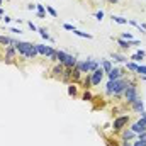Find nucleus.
<instances>
[{
    "mask_svg": "<svg viewBox=\"0 0 146 146\" xmlns=\"http://www.w3.org/2000/svg\"><path fill=\"white\" fill-rule=\"evenodd\" d=\"M78 83L82 85V88H83V90H90V88H92V76H90V73L83 75V76H82V80H80Z\"/></svg>",
    "mask_w": 146,
    "mask_h": 146,
    "instance_id": "15",
    "label": "nucleus"
},
{
    "mask_svg": "<svg viewBox=\"0 0 146 146\" xmlns=\"http://www.w3.org/2000/svg\"><path fill=\"white\" fill-rule=\"evenodd\" d=\"M46 58H48L53 65H54V63H58V60H56V48H53V46H51V49H49V53H48V56H46Z\"/></svg>",
    "mask_w": 146,
    "mask_h": 146,
    "instance_id": "27",
    "label": "nucleus"
},
{
    "mask_svg": "<svg viewBox=\"0 0 146 146\" xmlns=\"http://www.w3.org/2000/svg\"><path fill=\"white\" fill-rule=\"evenodd\" d=\"M109 58H110L112 63H127V61H129L127 56H124V54H121V53H114V51L109 54Z\"/></svg>",
    "mask_w": 146,
    "mask_h": 146,
    "instance_id": "14",
    "label": "nucleus"
},
{
    "mask_svg": "<svg viewBox=\"0 0 146 146\" xmlns=\"http://www.w3.org/2000/svg\"><path fill=\"white\" fill-rule=\"evenodd\" d=\"M36 12H46V5H42V3H36Z\"/></svg>",
    "mask_w": 146,
    "mask_h": 146,
    "instance_id": "38",
    "label": "nucleus"
},
{
    "mask_svg": "<svg viewBox=\"0 0 146 146\" xmlns=\"http://www.w3.org/2000/svg\"><path fill=\"white\" fill-rule=\"evenodd\" d=\"M139 117H146V110H141L139 112Z\"/></svg>",
    "mask_w": 146,
    "mask_h": 146,
    "instance_id": "45",
    "label": "nucleus"
},
{
    "mask_svg": "<svg viewBox=\"0 0 146 146\" xmlns=\"http://www.w3.org/2000/svg\"><path fill=\"white\" fill-rule=\"evenodd\" d=\"M121 146H133V141H121Z\"/></svg>",
    "mask_w": 146,
    "mask_h": 146,
    "instance_id": "43",
    "label": "nucleus"
},
{
    "mask_svg": "<svg viewBox=\"0 0 146 146\" xmlns=\"http://www.w3.org/2000/svg\"><path fill=\"white\" fill-rule=\"evenodd\" d=\"M138 66H139V63H134V61H131V60H129L127 63H124V68L131 73H138Z\"/></svg>",
    "mask_w": 146,
    "mask_h": 146,
    "instance_id": "24",
    "label": "nucleus"
},
{
    "mask_svg": "<svg viewBox=\"0 0 146 146\" xmlns=\"http://www.w3.org/2000/svg\"><path fill=\"white\" fill-rule=\"evenodd\" d=\"M37 33H39V36L42 37L44 41H48V42H54V37L48 33V29H46V27H39V29H37Z\"/></svg>",
    "mask_w": 146,
    "mask_h": 146,
    "instance_id": "18",
    "label": "nucleus"
},
{
    "mask_svg": "<svg viewBox=\"0 0 146 146\" xmlns=\"http://www.w3.org/2000/svg\"><path fill=\"white\" fill-rule=\"evenodd\" d=\"M46 12H48L53 19H58V12H56V9H53L51 5H46Z\"/></svg>",
    "mask_w": 146,
    "mask_h": 146,
    "instance_id": "31",
    "label": "nucleus"
},
{
    "mask_svg": "<svg viewBox=\"0 0 146 146\" xmlns=\"http://www.w3.org/2000/svg\"><path fill=\"white\" fill-rule=\"evenodd\" d=\"M107 2H109V3H112V5H115V3H119L121 0H107Z\"/></svg>",
    "mask_w": 146,
    "mask_h": 146,
    "instance_id": "44",
    "label": "nucleus"
},
{
    "mask_svg": "<svg viewBox=\"0 0 146 146\" xmlns=\"http://www.w3.org/2000/svg\"><path fill=\"white\" fill-rule=\"evenodd\" d=\"M136 139H139V141H146V131L145 133H139V134L136 136Z\"/></svg>",
    "mask_w": 146,
    "mask_h": 146,
    "instance_id": "40",
    "label": "nucleus"
},
{
    "mask_svg": "<svg viewBox=\"0 0 146 146\" xmlns=\"http://www.w3.org/2000/svg\"><path fill=\"white\" fill-rule=\"evenodd\" d=\"M65 65L63 63H54L53 65V68H51V72H49V76L51 78H54V80H61V76H63V73H65Z\"/></svg>",
    "mask_w": 146,
    "mask_h": 146,
    "instance_id": "5",
    "label": "nucleus"
},
{
    "mask_svg": "<svg viewBox=\"0 0 146 146\" xmlns=\"http://www.w3.org/2000/svg\"><path fill=\"white\" fill-rule=\"evenodd\" d=\"M26 9H27V10H33V12H36V3H27V5H26Z\"/></svg>",
    "mask_w": 146,
    "mask_h": 146,
    "instance_id": "41",
    "label": "nucleus"
},
{
    "mask_svg": "<svg viewBox=\"0 0 146 146\" xmlns=\"http://www.w3.org/2000/svg\"><path fill=\"white\" fill-rule=\"evenodd\" d=\"M94 17H95V19H97V21L100 22V21L104 19V10H97V12L94 14Z\"/></svg>",
    "mask_w": 146,
    "mask_h": 146,
    "instance_id": "34",
    "label": "nucleus"
},
{
    "mask_svg": "<svg viewBox=\"0 0 146 146\" xmlns=\"http://www.w3.org/2000/svg\"><path fill=\"white\" fill-rule=\"evenodd\" d=\"M72 76H73V68H65V73H63V76H61V80L60 82H63V83H72Z\"/></svg>",
    "mask_w": 146,
    "mask_h": 146,
    "instance_id": "22",
    "label": "nucleus"
},
{
    "mask_svg": "<svg viewBox=\"0 0 146 146\" xmlns=\"http://www.w3.org/2000/svg\"><path fill=\"white\" fill-rule=\"evenodd\" d=\"M2 3H3V0H0V7H2Z\"/></svg>",
    "mask_w": 146,
    "mask_h": 146,
    "instance_id": "48",
    "label": "nucleus"
},
{
    "mask_svg": "<svg viewBox=\"0 0 146 146\" xmlns=\"http://www.w3.org/2000/svg\"><path fill=\"white\" fill-rule=\"evenodd\" d=\"M36 49H37V54L39 56H48V53H49V49H51V46H46V44H41V42H37L36 44Z\"/></svg>",
    "mask_w": 146,
    "mask_h": 146,
    "instance_id": "20",
    "label": "nucleus"
},
{
    "mask_svg": "<svg viewBox=\"0 0 146 146\" xmlns=\"http://www.w3.org/2000/svg\"><path fill=\"white\" fill-rule=\"evenodd\" d=\"M136 75H146V65L139 63V66H138V73H136Z\"/></svg>",
    "mask_w": 146,
    "mask_h": 146,
    "instance_id": "33",
    "label": "nucleus"
},
{
    "mask_svg": "<svg viewBox=\"0 0 146 146\" xmlns=\"http://www.w3.org/2000/svg\"><path fill=\"white\" fill-rule=\"evenodd\" d=\"M112 66H114V63H112L110 60H100V68L106 72V75L112 70Z\"/></svg>",
    "mask_w": 146,
    "mask_h": 146,
    "instance_id": "23",
    "label": "nucleus"
},
{
    "mask_svg": "<svg viewBox=\"0 0 146 146\" xmlns=\"http://www.w3.org/2000/svg\"><path fill=\"white\" fill-rule=\"evenodd\" d=\"M73 34H75V36H78V37H83V39H92V34H90V33H83V31H78V29H75V31H73Z\"/></svg>",
    "mask_w": 146,
    "mask_h": 146,
    "instance_id": "29",
    "label": "nucleus"
},
{
    "mask_svg": "<svg viewBox=\"0 0 146 146\" xmlns=\"http://www.w3.org/2000/svg\"><path fill=\"white\" fill-rule=\"evenodd\" d=\"M80 99H82L83 102H94V95H92L90 90H83V94L80 95Z\"/></svg>",
    "mask_w": 146,
    "mask_h": 146,
    "instance_id": "25",
    "label": "nucleus"
},
{
    "mask_svg": "<svg viewBox=\"0 0 146 146\" xmlns=\"http://www.w3.org/2000/svg\"><path fill=\"white\" fill-rule=\"evenodd\" d=\"M90 76H92V87H97V85H100V82L104 80V76H106V72L99 66L95 72L90 73Z\"/></svg>",
    "mask_w": 146,
    "mask_h": 146,
    "instance_id": "7",
    "label": "nucleus"
},
{
    "mask_svg": "<svg viewBox=\"0 0 146 146\" xmlns=\"http://www.w3.org/2000/svg\"><path fill=\"white\" fill-rule=\"evenodd\" d=\"M119 37H122V39H127V41H133V39H134V36H133L131 33H122Z\"/></svg>",
    "mask_w": 146,
    "mask_h": 146,
    "instance_id": "35",
    "label": "nucleus"
},
{
    "mask_svg": "<svg viewBox=\"0 0 146 146\" xmlns=\"http://www.w3.org/2000/svg\"><path fill=\"white\" fill-rule=\"evenodd\" d=\"M7 29H9L10 33H14V34H22V33H24L21 27H7Z\"/></svg>",
    "mask_w": 146,
    "mask_h": 146,
    "instance_id": "37",
    "label": "nucleus"
},
{
    "mask_svg": "<svg viewBox=\"0 0 146 146\" xmlns=\"http://www.w3.org/2000/svg\"><path fill=\"white\" fill-rule=\"evenodd\" d=\"M2 15H5V10H3V9L0 7V17H2Z\"/></svg>",
    "mask_w": 146,
    "mask_h": 146,
    "instance_id": "46",
    "label": "nucleus"
},
{
    "mask_svg": "<svg viewBox=\"0 0 146 146\" xmlns=\"http://www.w3.org/2000/svg\"><path fill=\"white\" fill-rule=\"evenodd\" d=\"M115 42H117V46H119L121 51H127V49L133 46V41H127V39H122V37H117Z\"/></svg>",
    "mask_w": 146,
    "mask_h": 146,
    "instance_id": "16",
    "label": "nucleus"
},
{
    "mask_svg": "<svg viewBox=\"0 0 146 146\" xmlns=\"http://www.w3.org/2000/svg\"><path fill=\"white\" fill-rule=\"evenodd\" d=\"M15 49H17V54H19L22 60H27V41H19V39H17Z\"/></svg>",
    "mask_w": 146,
    "mask_h": 146,
    "instance_id": "9",
    "label": "nucleus"
},
{
    "mask_svg": "<svg viewBox=\"0 0 146 146\" xmlns=\"http://www.w3.org/2000/svg\"><path fill=\"white\" fill-rule=\"evenodd\" d=\"M127 83H129V75H127V76H122V78H119V80H109L104 92H106L107 97L121 99L122 94H124V90H126V87H127Z\"/></svg>",
    "mask_w": 146,
    "mask_h": 146,
    "instance_id": "1",
    "label": "nucleus"
},
{
    "mask_svg": "<svg viewBox=\"0 0 146 146\" xmlns=\"http://www.w3.org/2000/svg\"><path fill=\"white\" fill-rule=\"evenodd\" d=\"M100 66V60H95V58H90V66H88V73L95 72L97 68Z\"/></svg>",
    "mask_w": 146,
    "mask_h": 146,
    "instance_id": "26",
    "label": "nucleus"
},
{
    "mask_svg": "<svg viewBox=\"0 0 146 146\" xmlns=\"http://www.w3.org/2000/svg\"><path fill=\"white\" fill-rule=\"evenodd\" d=\"M131 61H134V63H143V60H146V51L145 49H138L134 54H131V58H129Z\"/></svg>",
    "mask_w": 146,
    "mask_h": 146,
    "instance_id": "13",
    "label": "nucleus"
},
{
    "mask_svg": "<svg viewBox=\"0 0 146 146\" xmlns=\"http://www.w3.org/2000/svg\"><path fill=\"white\" fill-rule=\"evenodd\" d=\"M66 51H63V49H56V60H58V63H63L65 61V58H66Z\"/></svg>",
    "mask_w": 146,
    "mask_h": 146,
    "instance_id": "28",
    "label": "nucleus"
},
{
    "mask_svg": "<svg viewBox=\"0 0 146 146\" xmlns=\"http://www.w3.org/2000/svg\"><path fill=\"white\" fill-rule=\"evenodd\" d=\"M122 97H124V100H126V104H127V106H131V104H133V102L139 97L138 78H133V76L129 75V83H127V87H126V90H124Z\"/></svg>",
    "mask_w": 146,
    "mask_h": 146,
    "instance_id": "2",
    "label": "nucleus"
},
{
    "mask_svg": "<svg viewBox=\"0 0 146 146\" xmlns=\"http://www.w3.org/2000/svg\"><path fill=\"white\" fill-rule=\"evenodd\" d=\"M129 129H131L133 133H136V134H139V133H145V131H146L145 121L139 117L138 121H134V122H131V124H129Z\"/></svg>",
    "mask_w": 146,
    "mask_h": 146,
    "instance_id": "8",
    "label": "nucleus"
},
{
    "mask_svg": "<svg viewBox=\"0 0 146 146\" xmlns=\"http://www.w3.org/2000/svg\"><path fill=\"white\" fill-rule=\"evenodd\" d=\"M76 61H78V58H76V56H73V54H66V58H65L63 65H65L66 68H75Z\"/></svg>",
    "mask_w": 146,
    "mask_h": 146,
    "instance_id": "19",
    "label": "nucleus"
},
{
    "mask_svg": "<svg viewBox=\"0 0 146 146\" xmlns=\"http://www.w3.org/2000/svg\"><path fill=\"white\" fill-rule=\"evenodd\" d=\"M131 122V115L129 114H122V115H117V117H114V121H112V131L114 133H121L124 127H127V124Z\"/></svg>",
    "mask_w": 146,
    "mask_h": 146,
    "instance_id": "3",
    "label": "nucleus"
},
{
    "mask_svg": "<svg viewBox=\"0 0 146 146\" xmlns=\"http://www.w3.org/2000/svg\"><path fill=\"white\" fill-rule=\"evenodd\" d=\"M0 21H2V22H5V24H9V22H12L14 19H12L10 15H7V14H5V15H2V17H0Z\"/></svg>",
    "mask_w": 146,
    "mask_h": 146,
    "instance_id": "36",
    "label": "nucleus"
},
{
    "mask_svg": "<svg viewBox=\"0 0 146 146\" xmlns=\"http://www.w3.org/2000/svg\"><path fill=\"white\" fill-rule=\"evenodd\" d=\"M126 68H121V66H112V70H110L106 76L109 78V80H119V78H122V76H126Z\"/></svg>",
    "mask_w": 146,
    "mask_h": 146,
    "instance_id": "6",
    "label": "nucleus"
},
{
    "mask_svg": "<svg viewBox=\"0 0 146 146\" xmlns=\"http://www.w3.org/2000/svg\"><path fill=\"white\" fill-rule=\"evenodd\" d=\"M110 19H112V22H115V24H122V26L127 24V19H124V17H121V15H112Z\"/></svg>",
    "mask_w": 146,
    "mask_h": 146,
    "instance_id": "30",
    "label": "nucleus"
},
{
    "mask_svg": "<svg viewBox=\"0 0 146 146\" xmlns=\"http://www.w3.org/2000/svg\"><path fill=\"white\" fill-rule=\"evenodd\" d=\"M129 109L133 110V112H136V114H139L141 110H145V100H143L141 97H138V99L129 106Z\"/></svg>",
    "mask_w": 146,
    "mask_h": 146,
    "instance_id": "11",
    "label": "nucleus"
},
{
    "mask_svg": "<svg viewBox=\"0 0 146 146\" xmlns=\"http://www.w3.org/2000/svg\"><path fill=\"white\" fill-rule=\"evenodd\" d=\"M75 66L83 73V75H87V73H88V66H90V58H87V60H78Z\"/></svg>",
    "mask_w": 146,
    "mask_h": 146,
    "instance_id": "12",
    "label": "nucleus"
},
{
    "mask_svg": "<svg viewBox=\"0 0 146 146\" xmlns=\"http://www.w3.org/2000/svg\"><path fill=\"white\" fill-rule=\"evenodd\" d=\"M37 49H36V42H27V60H34L37 58Z\"/></svg>",
    "mask_w": 146,
    "mask_h": 146,
    "instance_id": "17",
    "label": "nucleus"
},
{
    "mask_svg": "<svg viewBox=\"0 0 146 146\" xmlns=\"http://www.w3.org/2000/svg\"><path fill=\"white\" fill-rule=\"evenodd\" d=\"M0 61H3V56H2V54H0Z\"/></svg>",
    "mask_w": 146,
    "mask_h": 146,
    "instance_id": "47",
    "label": "nucleus"
},
{
    "mask_svg": "<svg viewBox=\"0 0 146 146\" xmlns=\"http://www.w3.org/2000/svg\"><path fill=\"white\" fill-rule=\"evenodd\" d=\"M63 29H65V31H75V27H73V24H68V22H65V24H63Z\"/></svg>",
    "mask_w": 146,
    "mask_h": 146,
    "instance_id": "39",
    "label": "nucleus"
},
{
    "mask_svg": "<svg viewBox=\"0 0 146 146\" xmlns=\"http://www.w3.org/2000/svg\"><path fill=\"white\" fill-rule=\"evenodd\" d=\"M66 94L70 95V97H78V83H68V87H66Z\"/></svg>",
    "mask_w": 146,
    "mask_h": 146,
    "instance_id": "21",
    "label": "nucleus"
},
{
    "mask_svg": "<svg viewBox=\"0 0 146 146\" xmlns=\"http://www.w3.org/2000/svg\"><path fill=\"white\" fill-rule=\"evenodd\" d=\"M2 56H3V61L7 63V65H12L15 60H17V49H15V46H5V48H2Z\"/></svg>",
    "mask_w": 146,
    "mask_h": 146,
    "instance_id": "4",
    "label": "nucleus"
},
{
    "mask_svg": "<svg viewBox=\"0 0 146 146\" xmlns=\"http://www.w3.org/2000/svg\"><path fill=\"white\" fill-rule=\"evenodd\" d=\"M136 133H133L129 127H124L121 133H119V141H134L136 139Z\"/></svg>",
    "mask_w": 146,
    "mask_h": 146,
    "instance_id": "10",
    "label": "nucleus"
},
{
    "mask_svg": "<svg viewBox=\"0 0 146 146\" xmlns=\"http://www.w3.org/2000/svg\"><path fill=\"white\" fill-rule=\"evenodd\" d=\"M37 19H46V12H36Z\"/></svg>",
    "mask_w": 146,
    "mask_h": 146,
    "instance_id": "42",
    "label": "nucleus"
},
{
    "mask_svg": "<svg viewBox=\"0 0 146 146\" xmlns=\"http://www.w3.org/2000/svg\"><path fill=\"white\" fill-rule=\"evenodd\" d=\"M26 24H27V27H29V31H33V33H37V29H39V27H37V26L34 24V22H33V21H27Z\"/></svg>",
    "mask_w": 146,
    "mask_h": 146,
    "instance_id": "32",
    "label": "nucleus"
}]
</instances>
